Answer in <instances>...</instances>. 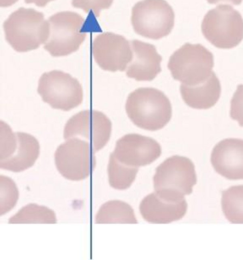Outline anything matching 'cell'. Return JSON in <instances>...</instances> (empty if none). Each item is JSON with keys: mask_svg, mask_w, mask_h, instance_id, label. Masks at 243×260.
<instances>
[{"mask_svg": "<svg viewBox=\"0 0 243 260\" xmlns=\"http://www.w3.org/2000/svg\"><path fill=\"white\" fill-rule=\"evenodd\" d=\"M210 161L215 171L225 178L243 179V140L221 141L213 148Z\"/></svg>", "mask_w": 243, "mask_h": 260, "instance_id": "14", "label": "cell"}, {"mask_svg": "<svg viewBox=\"0 0 243 260\" xmlns=\"http://www.w3.org/2000/svg\"><path fill=\"white\" fill-rule=\"evenodd\" d=\"M209 4H216L220 2H228L232 4L233 5H239L242 0H207Z\"/></svg>", "mask_w": 243, "mask_h": 260, "instance_id": "26", "label": "cell"}, {"mask_svg": "<svg viewBox=\"0 0 243 260\" xmlns=\"http://www.w3.org/2000/svg\"><path fill=\"white\" fill-rule=\"evenodd\" d=\"M222 209L232 223H243V185L233 186L222 192Z\"/></svg>", "mask_w": 243, "mask_h": 260, "instance_id": "19", "label": "cell"}, {"mask_svg": "<svg viewBox=\"0 0 243 260\" xmlns=\"http://www.w3.org/2000/svg\"><path fill=\"white\" fill-rule=\"evenodd\" d=\"M180 90L184 101L189 107L206 110L214 107L218 102L221 94V86L219 79L212 72L205 82L195 86L181 84Z\"/></svg>", "mask_w": 243, "mask_h": 260, "instance_id": "17", "label": "cell"}, {"mask_svg": "<svg viewBox=\"0 0 243 260\" xmlns=\"http://www.w3.org/2000/svg\"><path fill=\"white\" fill-rule=\"evenodd\" d=\"M143 218L153 223H169L182 218L188 204L185 198L172 200L160 196L156 191L145 197L140 205Z\"/></svg>", "mask_w": 243, "mask_h": 260, "instance_id": "15", "label": "cell"}, {"mask_svg": "<svg viewBox=\"0 0 243 260\" xmlns=\"http://www.w3.org/2000/svg\"><path fill=\"white\" fill-rule=\"evenodd\" d=\"M38 92L43 101L55 109L69 111L83 102V91L77 79L60 71L44 74Z\"/></svg>", "mask_w": 243, "mask_h": 260, "instance_id": "9", "label": "cell"}, {"mask_svg": "<svg viewBox=\"0 0 243 260\" xmlns=\"http://www.w3.org/2000/svg\"><path fill=\"white\" fill-rule=\"evenodd\" d=\"M212 54L200 44L186 43L170 57L168 68L172 77L187 86L202 83L211 76Z\"/></svg>", "mask_w": 243, "mask_h": 260, "instance_id": "4", "label": "cell"}, {"mask_svg": "<svg viewBox=\"0 0 243 260\" xmlns=\"http://www.w3.org/2000/svg\"><path fill=\"white\" fill-rule=\"evenodd\" d=\"M84 19L71 12L58 13L48 22L50 32L44 48L53 57L68 56L78 51L85 41Z\"/></svg>", "mask_w": 243, "mask_h": 260, "instance_id": "7", "label": "cell"}, {"mask_svg": "<svg viewBox=\"0 0 243 260\" xmlns=\"http://www.w3.org/2000/svg\"><path fill=\"white\" fill-rule=\"evenodd\" d=\"M95 152L89 143L79 138L67 140L57 149L55 162L59 172L72 181L84 180L96 165Z\"/></svg>", "mask_w": 243, "mask_h": 260, "instance_id": "10", "label": "cell"}, {"mask_svg": "<svg viewBox=\"0 0 243 260\" xmlns=\"http://www.w3.org/2000/svg\"><path fill=\"white\" fill-rule=\"evenodd\" d=\"M53 0H25L26 4H34L39 7H45L50 2Z\"/></svg>", "mask_w": 243, "mask_h": 260, "instance_id": "25", "label": "cell"}, {"mask_svg": "<svg viewBox=\"0 0 243 260\" xmlns=\"http://www.w3.org/2000/svg\"><path fill=\"white\" fill-rule=\"evenodd\" d=\"M1 181V216L11 211L16 206L19 199V190L12 179L0 176Z\"/></svg>", "mask_w": 243, "mask_h": 260, "instance_id": "22", "label": "cell"}, {"mask_svg": "<svg viewBox=\"0 0 243 260\" xmlns=\"http://www.w3.org/2000/svg\"><path fill=\"white\" fill-rule=\"evenodd\" d=\"M9 223H56L57 218L52 209L37 204H29L10 218Z\"/></svg>", "mask_w": 243, "mask_h": 260, "instance_id": "20", "label": "cell"}, {"mask_svg": "<svg viewBox=\"0 0 243 260\" xmlns=\"http://www.w3.org/2000/svg\"><path fill=\"white\" fill-rule=\"evenodd\" d=\"M162 153L160 144L152 138L138 134H128L118 140L111 154L119 162L130 167L149 165Z\"/></svg>", "mask_w": 243, "mask_h": 260, "instance_id": "13", "label": "cell"}, {"mask_svg": "<svg viewBox=\"0 0 243 260\" xmlns=\"http://www.w3.org/2000/svg\"><path fill=\"white\" fill-rule=\"evenodd\" d=\"M230 118L237 121L243 127V85L237 86V89L230 102Z\"/></svg>", "mask_w": 243, "mask_h": 260, "instance_id": "24", "label": "cell"}, {"mask_svg": "<svg viewBox=\"0 0 243 260\" xmlns=\"http://www.w3.org/2000/svg\"><path fill=\"white\" fill-rule=\"evenodd\" d=\"M138 170V167L122 164L110 154L108 173L109 183L112 187L119 190L129 188L135 180Z\"/></svg>", "mask_w": 243, "mask_h": 260, "instance_id": "21", "label": "cell"}, {"mask_svg": "<svg viewBox=\"0 0 243 260\" xmlns=\"http://www.w3.org/2000/svg\"><path fill=\"white\" fill-rule=\"evenodd\" d=\"M1 123L0 168L18 173L33 167L40 153L38 140L28 134L14 133L6 123Z\"/></svg>", "mask_w": 243, "mask_h": 260, "instance_id": "6", "label": "cell"}, {"mask_svg": "<svg viewBox=\"0 0 243 260\" xmlns=\"http://www.w3.org/2000/svg\"><path fill=\"white\" fill-rule=\"evenodd\" d=\"M18 2V0H0V6L2 8L11 7Z\"/></svg>", "mask_w": 243, "mask_h": 260, "instance_id": "27", "label": "cell"}, {"mask_svg": "<svg viewBox=\"0 0 243 260\" xmlns=\"http://www.w3.org/2000/svg\"><path fill=\"white\" fill-rule=\"evenodd\" d=\"M174 18L172 8L165 0H142L132 9L131 21L135 32L154 40L171 33Z\"/></svg>", "mask_w": 243, "mask_h": 260, "instance_id": "8", "label": "cell"}, {"mask_svg": "<svg viewBox=\"0 0 243 260\" xmlns=\"http://www.w3.org/2000/svg\"><path fill=\"white\" fill-rule=\"evenodd\" d=\"M126 110L137 126L149 131L163 128L170 121L172 107L167 97L153 88H140L129 95Z\"/></svg>", "mask_w": 243, "mask_h": 260, "instance_id": "1", "label": "cell"}, {"mask_svg": "<svg viewBox=\"0 0 243 260\" xmlns=\"http://www.w3.org/2000/svg\"><path fill=\"white\" fill-rule=\"evenodd\" d=\"M113 0H73L72 6L83 10L86 13L93 11L97 17H99L102 10L108 9Z\"/></svg>", "mask_w": 243, "mask_h": 260, "instance_id": "23", "label": "cell"}, {"mask_svg": "<svg viewBox=\"0 0 243 260\" xmlns=\"http://www.w3.org/2000/svg\"><path fill=\"white\" fill-rule=\"evenodd\" d=\"M201 30L204 38L216 48L230 49L243 39V19L231 6L221 5L205 15Z\"/></svg>", "mask_w": 243, "mask_h": 260, "instance_id": "5", "label": "cell"}, {"mask_svg": "<svg viewBox=\"0 0 243 260\" xmlns=\"http://www.w3.org/2000/svg\"><path fill=\"white\" fill-rule=\"evenodd\" d=\"M197 176L193 162L188 158L175 155L166 159L156 169L154 177L155 191L172 200H180L193 191Z\"/></svg>", "mask_w": 243, "mask_h": 260, "instance_id": "3", "label": "cell"}, {"mask_svg": "<svg viewBox=\"0 0 243 260\" xmlns=\"http://www.w3.org/2000/svg\"><path fill=\"white\" fill-rule=\"evenodd\" d=\"M133 57L128 66V77L138 81H151L161 72L162 57L152 45L133 40L131 42Z\"/></svg>", "mask_w": 243, "mask_h": 260, "instance_id": "16", "label": "cell"}, {"mask_svg": "<svg viewBox=\"0 0 243 260\" xmlns=\"http://www.w3.org/2000/svg\"><path fill=\"white\" fill-rule=\"evenodd\" d=\"M93 53L102 69L112 72L125 71L133 57L130 42L124 37L111 32L97 37L93 44Z\"/></svg>", "mask_w": 243, "mask_h": 260, "instance_id": "12", "label": "cell"}, {"mask_svg": "<svg viewBox=\"0 0 243 260\" xmlns=\"http://www.w3.org/2000/svg\"><path fill=\"white\" fill-rule=\"evenodd\" d=\"M112 123L103 113L94 110L81 112L67 122L64 138L84 139L92 145L95 152L102 149L108 142L111 134Z\"/></svg>", "mask_w": 243, "mask_h": 260, "instance_id": "11", "label": "cell"}, {"mask_svg": "<svg viewBox=\"0 0 243 260\" xmlns=\"http://www.w3.org/2000/svg\"><path fill=\"white\" fill-rule=\"evenodd\" d=\"M97 223H137L134 210L128 204L119 200L103 204L96 215Z\"/></svg>", "mask_w": 243, "mask_h": 260, "instance_id": "18", "label": "cell"}, {"mask_svg": "<svg viewBox=\"0 0 243 260\" xmlns=\"http://www.w3.org/2000/svg\"><path fill=\"white\" fill-rule=\"evenodd\" d=\"M4 28L7 41L18 52L38 49L46 43L50 32L49 22L43 13L23 8L9 17Z\"/></svg>", "mask_w": 243, "mask_h": 260, "instance_id": "2", "label": "cell"}]
</instances>
